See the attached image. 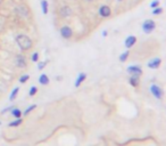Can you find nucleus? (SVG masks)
Here are the masks:
<instances>
[{
    "label": "nucleus",
    "instance_id": "obj_7",
    "mask_svg": "<svg viewBox=\"0 0 166 146\" xmlns=\"http://www.w3.org/2000/svg\"><path fill=\"white\" fill-rule=\"evenodd\" d=\"M99 15L101 16L102 19H107L112 15V9L108 5H102L99 8Z\"/></svg>",
    "mask_w": 166,
    "mask_h": 146
},
{
    "label": "nucleus",
    "instance_id": "obj_30",
    "mask_svg": "<svg viewBox=\"0 0 166 146\" xmlns=\"http://www.w3.org/2000/svg\"><path fill=\"white\" fill-rule=\"evenodd\" d=\"M117 1H123V0H117Z\"/></svg>",
    "mask_w": 166,
    "mask_h": 146
},
{
    "label": "nucleus",
    "instance_id": "obj_26",
    "mask_svg": "<svg viewBox=\"0 0 166 146\" xmlns=\"http://www.w3.org/2000/svg\"><path fill=\"white\" fill-rule=\"evenodd\" d=\"M159 6V0H154L153 2L150 4V8H156Z\"/></svg>",
    "mask_w": 166,
    "mask_h": 146
},
{
    "label": "nucleus",
    "instance_id": "obj_22",
    "mask_svg": "<svg viewBox=\"0 0 166 146\" xmlns=\"http://www.w3.org/2000/svg\"><path fill=\"white\" fill-rule=\"evenodd\" d=\"M47 64H48V59H46V61H43V62H40V63L38 64V69L39 70H43Z\"/></svg>",
    "mask_w": 166,
    "mask_h": 146
},
{
    "label": "nucleus",
    "instance_id": "obj_21",
    "mask_svg": "<svg viewBox=\"0 0 166 146\" xmlns=\"http://www.w3.org/2000/svg\"><path fill=\"white\" fill-rule=\"evenodd\" d=\"M29 79H30V76L29 74H23V76L19 78V82L21 83H25L29 81Z\"/></svg>",
    "mask_w": 166,
    "mask_h": 146
},
{
    "label": "nucleus",
    "instance_id": "obj_9",
    "mask_svg": "<svg viewBox=\"0 0 166 146\" xmlns=\"http://www.w3.org/2000/svg\"><path fill=\"white\" fill-rule=\"evenodd\" d=\"M137 42V37L135 36H129L128 38L125 39V41H124V46L130 49V48H132L134 44Z\"/></svg>",
    "mask_w": 166,
    "mask_h": 146
},
{
    "label": "nucleus",
    "instance_id": "obj_18",
    "mask_svg": "<svg viewBox=\"0 0 166 146\" xmlns=\"http://www.w3.org/2000/svg\"><path fill=\"white\" fill-rule=\"evenodd\" d=\"M129 55H130V51H129V50L124 51L123 54H121V56H120V61H121L122 63L126 62V59L129 58Z\"/></svg>",
    "mask_w": 166,
    "mask_h": 146
},
{
    "label": "nucleus",
    "instance_id": "obj_29",
    "mask_svg": "<svg viewBox=\"0 0 166 146\" xmlns=\"http://www.w3.org/2000/svg\"><path fill=\"white\" fill-rule=\"evenodd\" d=\"M85 1H87V2H92L93 0H85Z\"/></svg>",
    "mask_w": 166,
    "mask_h": 146
},
{
    "label": "nucleus",
    "instance_id": "obj_27",
    "mask_svg": "<svg viewBox=\"0 0 166 146\" xmlns=\"http://www.w3.org/2000/svg\"><path fill=\"white\" fill-rule=\"evenodd\" d=\"M12 108H13V106H10V107H7V108H5V110H2V111H1V114H5V113H7L8 111H10Z\"/></svg>",
    "mask_w": 166,
    "mask_h": 146
},
{
    "label": "nucleus",
    "instance_id": "obj_6",
    "mask_svg": "<svg viewBox=\"0 0 166 146\" xmlns=\"http://www.w3.org/2000/svg\"><path fill=\"white\" fill-rule=\"evenodd\" d=\"M150 93L153 94V96L156 99H160L163 97V90L157 84H151L150 86Z\"/></svg>",
    "mask_w": 166,
    "mask_h": 146
},
{
    "label": "nucleus",
    "instance_id": "obj_16",
    "mask_svg": "<svg viewBox=\"0 0 166 146\" xmlns=\"http://www.w3.org/2000/svg\"><path fill=\"white\" fill-rule=\"evenodd\" d=\"M23 123V119H21V118H18V119H16V120L12 121V122H9L8 123V127L12 128V127H18V126H21Z\"/></svg>",
    "mask_w": 166,
    "mask_h": 146
},
{
    "label": "nucleus",
    "instance_id": "obj_19",
    "mask_svg": "<svg viewBox=\"0 0 166 146\" xmlns=\"http://www.w3.org/2000/svg\"><path fill=\"white\" fill-rule=\"evenodd\" d=\"M164 12V8L163 7H156V8H153V12H151V14L153 15H160V14Z\"/></svg>",
    "mask_w": 166,
    "mask_h": 146
},
{
    "label": "nucleus",
    "instance_id": "obj_28",
    "mask_svg": "<svg viewBox=\"0 0 166 146\" xmlns=\"http://www.w3.org/2000/svg\"><path fill=\"white\" fill-rule=\"evenodd\" d=\"M107 34H108V32L106 31V30H105V31H102V37H107Z\"/></svg>",
    "mask_w": 166,
    "mask_h": 146
},
{
    "label": "nucleus",
    "instance_id": "obj_4",
    "mask_svg": "<svg viewBox=\"0 0 166 146\" xmlns=\"http://www.w3.org/2000/svg\"><path fill=\"white\" fill-rule=\"evenodd\" d=\"M72 14H73V10H72V8H71L70 6H67V5L60 7V9H59V16H60L62 19H68V17L72 16Z\"/></svg>",
    "mask_w": 166,
    "mask_h": 146
},
{
    "label": "nucleus",
    "instance_id": "obj_12",
    "mask_svg": "<svg viewBox=\"0 0 166 146\" xmlns=\"http://www.w3.org/2000/svg\"><path fill=\"white\" fill-rule=\"evenodd\" d=\"M85 79H87V73H84V72L79 73L76 80H75V83H74V86H75V87H80V86H81V83H82Z\"/></svg>",
    "mask_w": 166,
    "mask_h": 146
},
{
    "label": "nucleus",
    "instance_id": "obj_14",
    "mask_svg": "<svg viewBox=\"0 0 166 146\" xmlns=\"http://www.w3.org/2000/svg\"><path fill=\"white\" fill-rule=\"evenodd\" d=\"M39 82H40V84H42V86H47L49 83V78H48V76L46 73H42L41 76H39Z\"/></svg>",
    "mask_w": 166,
    "mask_h": 146
},
{
    "label": "nucleus",
    "instance_id": "obj_20",
    "mask_svg": "<svg viewBox=\"0 0 166 146\" xmlns=\"http://www.w3.org/2000/svg\"><path fill=\"white\" fill-rule=\"evenodd\" d=\"M18 91H19V88H18V87H16V88H15L13 91H12V94L9 95V101H14V99L16 98L17 94H18Z\"/></svg>",
    "mask_w": 166,
    "mask_h": 146
},
{
    "label": "nucleus",
    "instance_id": "obj_8",
    "mask_svg": "<svg viewBox=\"0 0 166 146\" xmlns=\"http://www.w3.org/2000/svg\"><path fill=\"white\" fill-rule=\"evenodd\" d=\"M160 64H162V59H160L159 57H155L148 62L147 66L149 67V69H151V70H156V69L159 67Z\"/></svg>",
    "mask_w": 166,
    "mask_h": 146
},
{
    "label": "nucleus",
    "instance_id": "obj_23",
    "mask_svg": "<svg viewBox=\"0 0 166 146\" xmlns=\"http://www.w3.org/2000/svg\"><path fill=\"white\" fill-rule=\"evenodd\" d=\"M35 107H37V105H35V104H33V105H31V106H29V107H27L25 111H24V115H27L29 113H30V112H31V111H33V110H34Z\"/></svg>",
    "mask_w": 166,
    "mask_h": 146
},
{
    "label": "nucleus",
    "instance_id": "obj_15",
    "mask_svg": "<svg viewBox=\"0 0 166 146\" xmlns=\"http://www.w3.org/2000/svg\"><path fill=\"white\" fill-rule=\"evenodd\" d=\"M40 5H41L42 13L45 14V15H47V14H48V7H49V2H48V0H41Z\"/></svg>",
    "mask_w": 166,
    "mask_h": 146
},
{
    "label": "nucleus",
    "instance_id": "obj_2",
    "mask_svg": "<svg viewBox=\"0 0 166 146\" xmlns=\"http://www.w3.org/2000/svg\"><path fill=\"white\" fill-rule=\"evenodd\" d=\"M141 27H142V31L145 32L146 34H149L156 29V23H155L154 19H145Z\"/></svg>",
    "mask_w": 166,
    "mask_h": 146
},
{
    "label": "nucleus",
    "instance_id": "obj_10",
    "mask_svg": "<svg viewBox=\"0 0 166 146\" xmlns=\"http://www.w3.org/2000/svg\"><path fill=\"white\" fill-rule=\"evenodd\" d=\"M16 65H17L18 67H22V69L26 67V58L24 55L18 54V55L16 56Z\"/></svg>",
    "mask_w": 166,
    "mask_h": 146
},
{
    "label": "nucleus",
    "instance_id": "obj_3",
    "mask_svg": "<svg viewBox=\"0 0 166 146\" xmlns=\"http://www.w3.org/2000/svg\"><path fill=\"white\" fill-rule=\"evenodd\" d=\"M126 72L130 76H142V67L140 65H131V66L126 67Z\"/></svg>",
    "mask_w": 166,
    "mask_h": 146
},
{
    "label": "nucleus",
    "instance_id": "obj_11",
    "mask_svg": "<svg viewBox=\"0 0 166 146\" xmlns=\"http://www.w3.org/2000/svg\"><path fill=\"white\" fill-rule=\"evenodd\" d=\"M15 12L17 14H19L21 16H27L30 10H29V8L25 5H19V6H17L15 8Z\"/></svg>",
    "mask_w": 166,
    "mask_h": 146
},
{
    "label": "nucleus",
    "instance_id": "obj_24",
    "mask_svg": "<svg viewBox=\"0 0 166 146\" xmlns=\"http://www.w3.org/2000/svg\"><path fill=\"white\" fill-rule=\"evenodd\" d=\"M31 61L34 62V63H37L39 61V53H33L32 55H31Z\"/></svg>",
    "mask_w": 166,
    "mask_h": 146
},
{
    "label": "nucleus",
    "instance_id": "obj_25",
    "mask_svg": "<svg viewBox=\"0 0 166 146\" xmlns=\"http://www.w3.org/2000/svg\"><path fill=\"white\" fill-rule=\"evenodd\" d=\"M37 91H38V88H37L35 86H33V87H31V88H30L29 95H30V96H34L35 94H37Z\"/></svg>",
    "mask_w": 166,
    "mask_h": 146
},
{
    "label": "nucleus",
    "instance_id": "obj_13",
    "mask_svg": "<svg viewBox=\"0 0 166 146\" xmlns=\"http://www.w3.org/2000/svg\"><path fill=\"white\" fill-rule=\"evenodd\" d=\"M139 80H140V76H131L129 79V83L132 86V87H138L139 86Z\"/></svg>",
    "mask_w": 166,
    "mask_h": 146
},
{
    "label": "nucleus",
    "instance_id": "obj_5",
    "mask_svg": "<svg viewBox=\"0 0 166 146\" xmlns=\"http://www.w3.org/2000/svg\"><path fill=\"white\" fill-rule=\"evenodd\" d=\"M59 33H60V36L64 39H71L73 37V30L68 25L62 26L60 30H59Z\"/></svg>",
    "mask_w": 166,
    "mask_h": 146
},
{
    "label": "nucleus",
    "instance_id": "obj_1",
    "mask_svg": "<svg viewBox=\"0 0 166 146\" xmlns=\"http://www.w3.org/2000/svg\"><path fill=\"white\" fill-rule=\"evenodd\" d=\"M15 40H16V44H17V46L19 47L21 50L26 51L32 48L33 46L32 40L30 39V37H27L25 34H18Z\"/></svg>",
    "mask_w": 166,
    "mask_h": 146
},
{
    "label": "nucleus",
    "instance_id": "obj_17",
    "mask_svg": "<svg viewBox=\"0 0 166 146\" xmlns=\"http://www.w3.org/2000/svg\"><path fill=\"white\" fill-rule=\"evenodd\" d=\"M10 112H12V114H13L14 118H16V119H18L22 116V111L19 110V108H16V107H13L10 110Z\"/></svg>",
    "mask_w": 166,
    "mask_h": 146
}]
</instances>
